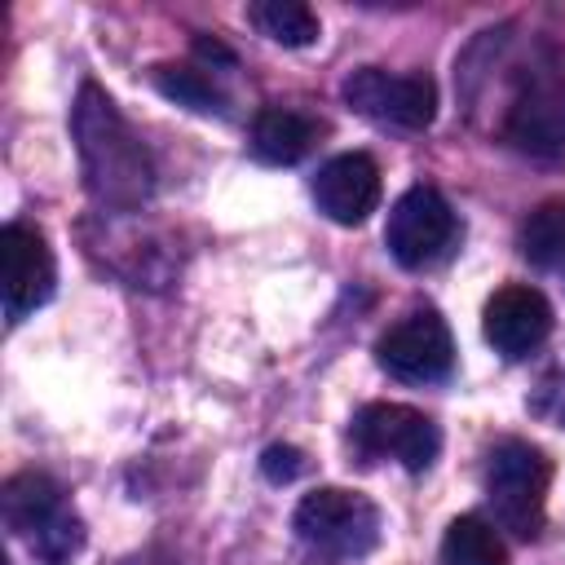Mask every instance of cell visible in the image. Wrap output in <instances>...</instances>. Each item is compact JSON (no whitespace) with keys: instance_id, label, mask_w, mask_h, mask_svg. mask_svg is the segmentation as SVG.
<instances>
[{"instance_id":"1","label":"cell","mask_w":565,"mask_h":565,"mask_svg":"<svg viewBox=\"0 0 565 565\" xmlns=\"http://www.w3.org/2000/svg\"><path fill=\"white\" fill-rule=\"evenodd\" d=\"M463 102L490 132L534 159L565 154V44L486 31L459 62Z\"/></svg>"},{"instance_id":"2","label":"cell","mask_w":565,"mask_h":565,"mask_svg":"<svg viewBox=\"0 0 565 565\" xmlns=\"http://www.w3.org/2000/svg\"><path fill=\"white\" fill-rule=\"evenodd\" d=\"M71 132L84 168V185L102 207L137 212L154 194V163L132 132V124L119 115V106L97 88L79 84L75 110H71Z\"/></svg>"},{"instance_id":"3","label":"cell","mask_w":565,"mask_h":565,"mask_svg":"<svg viewBox=\"0 0 565 565\" xmlns=\"http://www.w3.org/2000/svg\"><path fill=\"white\" fill-rule=\"evenodd\" d=\"M4 525L44 565H71L84 547V521L66 503V490L49 472H13L4 481Z\"/></svg>"},{"instance_id":"4","label":"cell","mask_w":565,"mask_h":565,"mask_svg":"<svg viewBox=\"0 0 565 565\" xmlns=\"http://www.w3.org/2000/svg\"><path fill=\"white\" fill-rule=\"evenodd\" d=\"M547 459L530 441H499L486 459V494L494 508V521L512 530L516 539H534L543 530V503H547Z\"/></svg>"},{"instance_id":"5","label":"cell","mask_w":565,"mask_h":565,"mask_svg":"<svg viewBox=\"0 0 565 565\" xmlns=\"http://www.w3.org/2000/svg\"><path fill=\"white\" fill-rule=\"evenodd\" d=\"M296 534L340 561H358L380 543V508L358 494V490H340V486H322L313 494L300 499L296 508Z\"/></svg>"},{"instance_id":"6","label":"cell","mask_w":565,"mask_h":565,"mask_svg":"<svg viewBox=\"0 0 565 565\" xmlns=\"http://www.w3.org/2000/svg\"><path fill=\"white\" fill-rule=\"evenodd\" d=\"M353 446L366 455V459H397L406 472H424L437 450H441V433L437 424L415 411V406H402V402H371L353 415V428H349Z\"/></svg>"},{"instance_id":"7","label":"cell","mask_w":565,"mask_h":565,"mask_svg":"<svg viewBox=\"0 0 565 565\" xmlns=\"http://www.w3.org/2000/svg\"><path fill=\"white\" fill-rule=\"evenodd\" d=\"M375 358L397 380L433 384V380H446L450 375V366H455V340H450V327H446V318L437 309H411L406 318H397L380 335Z\"/></svg>"},{"instance_id":"8","label":"cell","mask_w":565,"mask_h":565,"mask_svg":"<svg viewBox=\"0 0 565 565\" xmlns=\"http://www.w3.org/2000/svg\"><path fill=\"white\" fill-rule=\"evenodd\" d=\"M455 234H459V221H455L450 203L433 185H415V190H406L388 207L384 243H388L393 260L406 265V269H424L437 256H446V247L455 243Z\"/></svg>"},{"instance_id":"9","label":"cell","mask_w":565,"mask_h":565,"mask_svg":"<svg viewBox=\"0 0 565 565\" xmlns=\"http://www.w3.org/2000/svg\"><path fill=\"white\" fill-rule=\"evenodd\" d=\"M344 102L358 115L393 128H428L437 115V88L428 75H393L380 66L353 71L344 79Z\"/></svg>"},{"instance_id":"10","label":"cell","mask_w":565,"mask_h":565,"mask_svg":"<svg viewBox=\"0 0 565 565\" xmlns=\"http://www.w3.org/2000/svg\"><path fill=\"white\" fill-rule=\"evenodd\" d=\"M0 282H4V313L9 322H22L31 309H40L53 296L57 265L40 230L9 221L0 230Z\"/></svg>"},{"instance_id":"11","label":"cell","mask_w":565,"mask_h":565,"mask_svg":"<svg viewBox=\"0 0 565 565\" xmlns=\"http://www.w3.org/2000/svg\"><path fill=\"white\" fill-rule=\"evenodd\" d=\"M481 327H486V340L494 344V353L516 362V358H530L552 335V305L539 287L508 282L486 300Z\"/></svg>"},{"instance_id":"12","label":"cell","mask_w":565,"mask_h":565,"mask_svg":"<svg viewBox=\"0 0 565 565\" xmlns=\"http://www.w3.org/2000/svg\"><path fill=\"white\" fill-rule=\"evenodd\" d=\"M313 199L335 225H362L380 203V163L362 150L327 159L313 177Z\"/></svg>"},{"instance_id":"13","label":"cell","mask_w":565,"mask_h":565,"mask_svg":"<svg viewBox=\"0 0 565 565\" xmlns=\"http://www.w3.org/2000/svg\"><path fill=\"white\" fill-rule=\"evenodd\" d=\"M313 141H318V124L309 115H300V110L269 106L252 124V150L265 163H296V159H305L313 150Z\"/></svg>"},{"instance_id":"14","label":"cell","mask_w":565,"mask_h":565,"mask_svg":"<svg viewBox=\"0 0 565 565\" xmlns=\"http://www.w3.org/2000/svg\"><path fill=\"white\" fill-rule=\"evenodd\" d=\"M441 565H508V547L481 516H455L441 539Z\"/></svg>"},{"instance_id":"15","label":"cell","mask_w":565,"mask_h":565,"mask_svg":"<svg viewBox=\"0 0 565 565\" xmlns=\"http://www.w3.org/2000/svg\"><path fill=\"white\" fill-rule=\"evenodd\" d=\"M247 18L260 35H269L274 44H287V49H305L318 40V13L300 0H260L247 9Z\"/></svg>"},{"instance_id":"16","label":"cell","mask_w":565,"mask_h":565,"mask_svg":"<svg viewBox=\"0 0 565 565\" xmlns=\"http://www.w3.org/2000/svg\"><path fill=\"white\" fill-rule=\"evenodd\" d=\"M521 252L547 269L565 265V203H543L539 212H530V221L521 225Z\"/></svg>"},{"instance_id":"17","label":"cell","mask_w":565,"mask_h":565,"mask_svg":"<svg viewBox=\"0 0 565 565\" xmlns=\"http://www.w3.org/2000/svg\"><path fill=\"white\" fill-rule=\"evenodd\" d=\"M154 84H159L163 97H172V102H181L190 110H203V115H212V110L221 115L225 110V102L212 88V79L203 71H194V66H154Z\"/></svg>"},{"instance_id":"18","label":"cell","mask_w":565,"mask_h":565,"mask_svg":"<svg viewBox=\"0 0 565 565\" xmlns=\"http://www.w3.org/2000/svg\"><path fill=\"white\" fill-rule=\"evenodd\" d=\"M260 472H265L269 481H291V477L305 472V455H300L296 446H269V450L260 455Z\"/></svg>"},{"instance_id":"19","label":"cell","mask_w":565,"mask_h":565,"mask_svg":"<svg viewBox=\"0 0 565 565\" xmlns=\"http://www.w3.org/2000/svg\"><path fill=\"white\" fill-rule=\"evenodd\" d=\"M539 411H547L556 424H565V375H561L556 384H552V380L543 384V402H539Z\"/></svg>"}]
</instances>
